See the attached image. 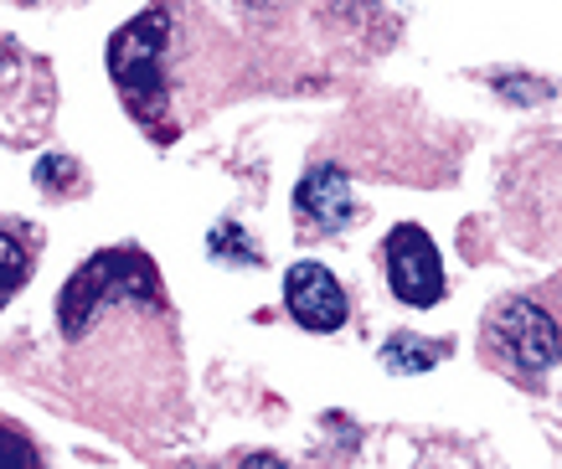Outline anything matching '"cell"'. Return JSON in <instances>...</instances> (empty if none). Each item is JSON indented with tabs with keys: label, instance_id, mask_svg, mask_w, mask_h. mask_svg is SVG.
Wrapping results in <instances>:
<instances>
[{
	"label": "cell",
	"instance_id": "6da1fadb",
	"mask_svg": "<svg viewBox=\"0 0 562 469\" xmlns=\"http://www.w3.org/2000/svg\"><path fill=\"white\" fill-rule=\"evenodd\" d=\"M57 335L88 413L120 438L176 434L181 351L176 315L145 248H103L57 294Z\"/></svg>",
	"mask_w": 562,
	"mask_h": 469
},
{
	"label": "cell",
	"instance_id": "7a4b0ae2",
	"mask_svg": "<svg viewBox=\"0 0 562 469\" xmlns=\"http://www.w3.org/2000/svg\"><path fill=\"white\" fill-rule=\"evenodd\" d=\"M212 42L196 11H181V0H155L145 16L114 32L109 42V72L114 88L124 93V109L135 114V124L150 134L155 145H176L181 130L191 124L187 99L212 93V52L196 57V47Z\"/></svg>",
	"mask_w": 562,
	"mask_h": 469
},
{
	"label": "cell",
	"instance_id": "3957f363",
	"mask_svg": "<svg viewBox=\"0 0 562 469\" xmlns=\"http://www.w3.org/2000/svg\"><path fill=\"white\" fill-rule=\"evenodd\" d=\"M480 351L506 377H542L547 367H558L562 331L542 304L506 294V300L491 304V315L480 325Z\"/></svg>",
	"mask_w": 562,
	"mask_h": 469
},
{
	"label": "cell",
	"instance_id": "277c9868",
	"mask_svg": "<svg viewBox=\"0 0 562 469\" xmlns=\"http://www.w3.org/2000/svg\"><path fill=\"white\" fill-rule=\"evenodd\" d=\"M57 109L52 67L36 52L0 36V139L5 145H36Z\"/></svg>",
	"mask_w": 562,
	"mask_h": 469
},
{
	"label": "cell",
	"instance_id": "5b68a950",
	"mask_svg": "<svg viewBox=\"0 0 562 469\" xmlns=\"http://www.w3.org/2000/svg\"><path fill=\"white\" fill-rule=\"evenodd\" d=\"M382 273H387V289L413 310H434L443 300V258L434 248V237L418 227V222H397L387 237H382Z\"/></svg>",
	"mask_w": 562,
	"mask_h": 469
},
{
	"label": "cell",
	"instance_id": "8992f818",
	"mask_svg": "<svg viewBox=\"0 0 562 469\" xmlns=\"http://www.w3.org/2000/svg\"><path fill=\"white\" fill-rule=\"evenodd\" d=\"M284 310H290V320L300 331H315V335L341 331L346 315H351L341 279L325 264H310V258L290 264V273H284Z\"/></svg>",
	"mask_w": 562,
	"mask_h": 469
},
{
	"label": "cell",
	"instance_id": "52a82bcc",
	"mask_svg": "<svg viewBox=\"0 0 562 469\" xmlns=\"http://www.w3.org/2000/svg\"><path fill=\"white\" fill-rule=\"evenodd\" d=\"M294 217L305 237H336L357 222V197L336 166H310L305 181L294 186Z\"/></svg>",
	"mask_w": 562,
	"mask_h": 469
},
{
	"label": "cell",
	"instance_id": "ba28073f",
	"mask_svg": "<svg viewBox=\"0 0 562 469\" xmlns=\"http://www.w3.org/2000/svg\"><path fill=\"white\" fill-rule=\"evenodd\" d=\"M36 248H42V237L16 217H0V310L16 300L21 289L32 284L36 273Z\"/></svg>",
	"mask_w": 562,
	"mask_h": 469
},
{
	"label": "cell",
	"instance_id": "9c48e42d",
	"mask_svg": "<svg viewBox=\"0 0 562 469\" xmlns=\"http://www.w3.org/2000/svg\"><path fill=\"white\" fill-rule=\"evenodd\" d=\"M449 356V346L443 340H424V335H392L387 351H382V361H387L392 371H428L434 361H443Z\"/></svg>",
	"mask_w": 562,
	"mask_h": 469
},
{
	"label": "cell",
	"instance_id": "30bf717a",
	"mask_svg": "<svg viewBox=\"0 0 562 469\" xmlns=\"http://www.w3.org/2000/svg\"><path fill=\"white\" fill-rule=\"evenodd\" d=\"M36 186H42L47 197H78V191H88L78 160H63V155H47V160L36 166Z\"/></svg>",
	"mask_w": 562,
	"mask_h": 469
},
{
	"label": "cell",
	"instance_id": "8fae6325",
	"mask_svg": "<svg viewBox=\"0 0 562 469\" xmlns=\"http://www.w3.org/2000/svg\"><path fill=\"white\" fill-rule=\"evenodd\" d=\"M0 459H16V465H42V449H36V444L21 434V428L0 423Z\"/></svg>",
	"mask_w": 562,
	"mask_h": 469
}]
</instances>
